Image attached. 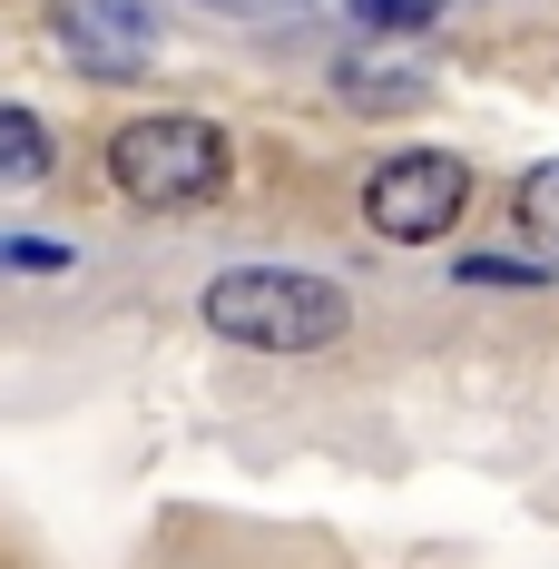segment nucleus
Returning a JSON list of instances; mask_svg holds the SVG:
<instances>
[{
    "instance_id": "f257e3e1",
    "label": "nucleus",
    "mask_w": 559,
    "mask_h": 569,
    "mask_svg": "<svg viewBox=\"0 0 559 569\" xmlns=\"http://www.w3.org/2000/svg\"><path fill=\"white\" fill-rule=\"evenodd\" d=\"M197 315H207V335L295 363V353L343 343L353 295H343L335 276H315V266H226V276L207 284V305H197Z\"/></svg>"
},
{
    "instance_id": "f03ea898",
    "label": "nucleus",
    "mask_w": 559,
    "mask_h": 569,
    "mask_svg": "<svg viewBox=\"0 0 559 569\" xmlns=\"http://www.w3.org/2000/svg\"><path fill=\"white\" fill-rule=\"evenodd\" d=\"M226 177H236V148L197 109H148L109 138V187L138 217H197V207L226 197Z\"/></svg>"
},
{
    "instance_id": "7ed1b4c3",
    "label": "nucleus",
    "mask_w": 559,
    "mask_h": 569,
    "mask_svg": "<svg viewBox=\"0 0 559 569\" xmlns=\"http://www.w3.org/2000/svg\"><path fill=\"white\" fill-rule=\"evenodd\" d=\"M461 217H471V158L451 148H402L363 177V227L383 246H442Z\"/></svg>"
},
{
    "instance_id": "20e7f679",
    "label": "nucleus",
    "mask_w": 559,
    "mask_h": 569,
    "mask_svg": "<svg viewBox=\"0 0 559 569\" xmlns=\"http://www.w3.org/2000/svg\"><path fill=\"white\" fill-rule=\"evenodd\" d=\"M50 40L79 79H148L158 69L148 0H50Z\"/></svg>"
},
{
    "instance_id": "39448f33",
    "label": "nucleus",
    "mask_w": 559,
    "mask_h": 569,
    "mask_svg": "<svg viewBox=\"0 0 559 569\" xmlns=\"http://www.w3.org/2000/svg\"><path fill=\"white\" fill-rule=\"evenodd\" d=\"M59 168V138L40 128V109H0V187H40Z\"/></svg>"
},
{
    "instance_id": "423d86ee",
    "label": "nucleus",
    "mask_w": 559,
    "mask_h": 569,
    "mask_svg": "<svg viewBox=\"0 0 559 569\" xmlns=\"http://www.w3.org/2000/svg\"><path fill=\"white\" fill-rule=\"evenodd\" d=\"M520 227L540 236V246H559V158H540V168L520 177Z\"/></svg>"
},
{
    "instance_id": "0eeeda50",
    "label": "nucleus",
    "mask_w": 559,
    "mask_h": 569,
    "mask_svg": "<svg viewBox=\"0 0 559 569\" xmlns=\"http://www.w3.org/2000/svg\"><path fill=\"white\" fill-rule=\"evenodd\" d=\"M442 10H451V0H353V20H363V30H432Z\"/></svg>"
},
{
    "instance_id": "6e6552de",
    "label": "nucleus",
    "mask_w": 559,
    "mask_h": 569,
    "mask_svg": "<svg viewBox=\"0 0 559 569\" xmlns=\"http://www.w3.org/2000/svg\"><path fill=\"white\" fill-rule=\"evenodd\" d=\"M451 284H501V295H530L540 276H530V266H510V256H471V266H461Z\"/></svg>"
},
{
    "instance_id": "1a4fd4ad",
    "label": "nucleus",
    "mask_w": 559,
    "mask_h": 569,
    "mask_svg": "<svg viewBox=\"0 0 559 569\" xmlns=\"http://www.w3.org/2000/svg\"><path fill=\"white\" fill-rule=\"evenodd\" d=\"M0 266H30V276H59L69 246H30V236H0Z\"/></svg>"
},
{
    "instance_id": "9d476101",
    "label": "nucleus",
    "mask_w": 559,
    "mask_h": 569,
    "mask_svg": "<svg viewBox=\"0 0 559 569\" xmlns=\"http://www.w3.org/2000/svg\"><path fill=\"white\" fill-rule=\"evenodd\" d=\"M217 10H236V0H217Z\"/></svg>"
}]
</instances>
